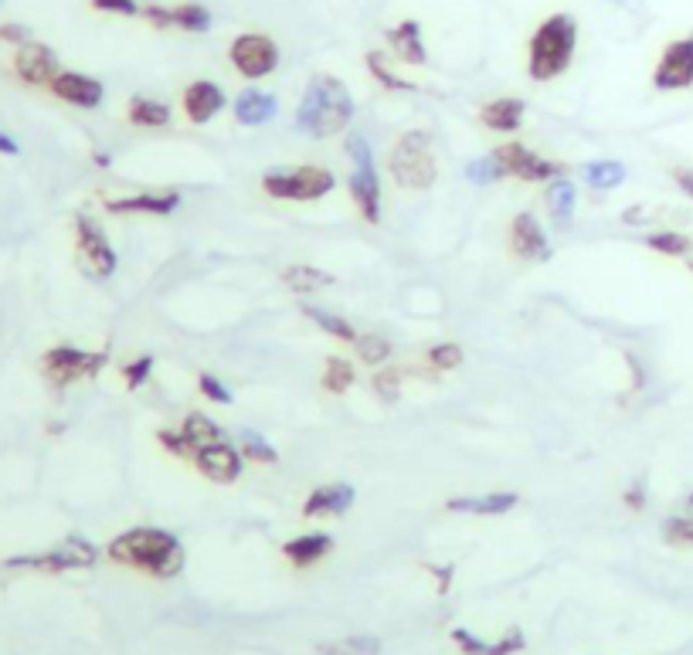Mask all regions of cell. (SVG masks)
<instances>
[{"mask_svg": "<svg viewBox=\"0 0 693 655\" xmlns=\"http://www.w3.org/2000/svg\"><path fill=\"white\" fill-rule=\"evenodd\" d=\"M109 560L123 567H133V571H143L157 581H170L184 571L187 564V554L181 547V540L167 530H157V527H136V530H126L119 533L113 544L106 547Z\"/></svg>", "mask_w": 693, "mask_h": 655, "instance_id": "obj_1", "label": "cell"}, {"mask_svg": "<svg viewBox=\"0 0 693 655\" xmlns=\"http://www.w3.org/2000/svg\"><path fill=\"white\" fill-rule=\"evenodd\" d=\"M350 119H354V99H350L347 85L327 72L313 75L296 109L299 133H306L310 140H330V136L344 133Z\"/></svg>", "mask_w": 693, "mask_h": 655, "instance_id": "obj_2", "label": "cell"}, {"mask_svg": "<svg viewBox=\"0 0 693 655\" xmlns=\"http://www.w3.org/2000/svg\"><path fill=\"white\" fill-rule=\"evenodd\" d=\"M578 48V21L571 14H551L541 28L530 34L527 45V72L534 82H554L575 62Z\"/></svg>", "mask_w": 693, "mask_h": 655, "instance_id": "obj_3", "label": "cell"}, {"mask_svg": "<svg viewBox=\"0 0 693 655\" xmlns=\"http://www.w3.org/2000/svg\"><path fill=\"white\" fill-rule=\"evenodd\" d=\"M388 170L395 177L401 191H429L439 177L432 153V136L425 129H412V133L398 136V143L391 146Z\"/></svg>", "mask_w": 693, "mask_h": 655, "instance_id": "obj_4", "label": "cell"}, {"mask_svg": "<svg viewBox=\"0 0 693 655\" xmlns=\"http://www.w3.org/2000/svg\"><path fill=\"white\" fill-rule=\"evenodd\" d=\"M337 187V177L327 167H279L262 177V191L276 201H320Z\"/></svg>", "mask_w": 693, "mask_h": 655, "instance_id": "obj_5", "label": "cell"}, {"mask_svg": "<svg viewBox=\"0 0 693 655\" xmlns=\"http://www.w3.org/2000/svg\"><path fill=\"white\" fill-rule=\"evenodd\" d=\"M347 157L354 163L350 170V201L357 204L361 218L367 224H381V180L378 170H374V157L371 146H367L364 136H350L347 140Z\"/></svg>", "mask_w": 693, "mask_h": 655, "instance_id": "obj_6", "label": "cell"}, {"mask_svg": "<svg viewBox=\"0 0 693 655\" xmlns=\"http://www.w3.org/2000/svg\"><path fill=\"white\" fill-rule=\"evenodd\" d=\"M99 560V547L89 544L85 537H68L65 544L45 550V554H24L4 560V567L11 571H41V574H65V571H82Z\"/></svg>", "mask_w": 693, "mask_h": 655, "instance_id": "obj_7", "label": "cell"}, {"mask_svg": "<svg viewBox=\"0 0 693 655\" xmlns=\"http://www.w3.org/2000/svg\"><path fill=\"white\" fill-rule=\"evenodd\" d=\"M109 364V353H89L79 347H51L41 353V374L48 377V384L55 387H68L75 381H85V377H96L102 367Z\"/></svg>", "mask_w": 693, "mask_h": 655, "instance_id": "obj_8", "label": "cell"}, {"mask_svg": "<svg viewBox=\"0 0 693 655\" xmlns=\"http://www.w3.org/2000/svg\"><path fill=\"white\" fill-rule=\"evenodd\" d=\"M75 248H79V262L89 279L102 282L116 272V265H119L116 248L109 245L106 231H102L89 214H79V218H75Z\"/></svg>", "mask_w": 693, "mask_h": 655, "instance_id": "obj_9", "label": "cell"}, {"mask_svg": "<svg viewBox=\"0 0 693 655\" xmlns=\"http://www.w3.org/2000/svg\"><path fill=\"white\" fill-rule=\"evenodd\" d=\"M228 58L235 65V72L242 79L259 82L265 75H272L279 68V45L269 38V34H238L228 48Z\"/></svg>", "mask_w": 693, "mask_h": 655, "instance_id": "obj_10", "label": "cell"}, {"mask_svg": "<svg viewBox=\"0 0 693 655\" xmlns=\"http://www.w3.org/2000/svg\"><path fill=\"white\" fill-rule=\"evenodd\" d=\"M493 157L503 163L507 177H517V180H524V184H541V180L551 184V180L568 174V167H564V163L544 160L541 153H534L524 143H500L493 150Z\"/></svg>", "mask_w": 693, "mask_h": 655, "instance_id": "obj_11", "label": "cell"}, {"mask_svg": "<svg viewBox=\"0 0 693 655\" xmlns=\"http://www.w3.org/2000/svg\"><path fill=\"white\" fill-rule=\"evenodd\" d=\"M653 85L660 92H680L693 85V38L670 41L656 62Z\"/></svg>", "mask_w": 693, "mask_h": 655, "instance_id": "obj_12", "label": "cell"}, {"mask_svg": "<svg viewBox=\"0 0 693 655\" xmlns=\"http://www.w3.org/2000/svg\"><path fill=\"white\" fill-rule=\"evenodd\" d=\"M14 75L24 85H34V89L51 85L58 75L55 51H51L48 45H41V41H28V45H21L14 51Z\"/></svg>", "mask_w": 693, "mask_h": 655, "instance_id": "obj_13", "label": "cell"}, {"mask_svg": "<svg viewBox=\"0 0 693 655\" xmlns=\"http://www.w3.org/2000/svg\"><path fill=\"white\" fill-rule=\"evenodd\" d=\"M191 462H194V469H198L204 479L218 482V486H231V482L242 476V452H238L235 445H228V442L201 448Z\"/></svg>", "mask_w": 693, "mask_h": 655, "instance_id": "obj_14", "label": "cell"}, {"mask_svg": "<svg viewBox=\"0 0 693 655\" xmlns=\"http://www.w3.org/2000/svg\"><path fill=\"white\" fill-rule=\"evenodd\" d=\"M510 248L527 262H547L551 258V241H547V231L541 228V221L530 211L517 214L510 221Z\"/></svg>", "mask_w": 693, "mask_h": 655, "instance_id": "obj_15", "label": "cell"}, {"mask_svg": "<svg viewBox=\"0 0 693 655\" xmlns=\"http://www.w3.org/2000/svg\"><path fill=\"white\" fill-rule=\"evenodd\" d=\"M48 89L55 99L68 102V106H79V109H96L102 96H106L102 82L92 79V75H82V72H58Z\"/></svg>", "mask_w": 693, "mask_h": 655, "instance_id": "obj_16", "label": "cell"}, {"mask_svg": "<svg viewBox=\"0 0 693 655\" xmlns=\"http://www.w3.org/2000/svg\"><path fill=\"white\" fill-rule=\"evenodd\" d=\"M181 106H184V116L191 119L194 126H204L225 109V92H221V85L215 82H204V79L191 82L181 96Z\"/></svg>", "mask_w": 693, "mask_h": 655, "instance_id": "obj_17", "label": "cell"}, {"mask_svg": "<svg viewBox=\"0 0 693 655\" xmlns=\"http://www.w3.org/2000/svg\"><path fill=\"white\" fill-rule=\"evenodd\" d=\"M102 208L109 214H153V218H164V214L181 208V194H130V197H109L102 201Z\"/></svg>", "mask_w": 693, "mask_h": 655, "instance_id": "obj_18", "label": "cell"}, {"mask_svg": "<svg viewBox=\"0 0 693 655\" xmlns=\"http://www.w3.org/2000/svg\"><path fill=\"white\" fill-rule=\"evenodd\" d=\"M354 486L347 482H333V486H320L306 496L303 503V516L306 520H323V516H344L350 506H354Z\"/></svg>", "mask_w": 693, "mask_h": 655, "instance_id": "obj_19", "label": "cell"}, {"mask_svg": "<svg viewBox=\"0 0 693 655\" xmlns=\"http://www.w3.org/2000/svg\"><path fill=\"white\" fill-rule=\"evenodd\" d=\"M452 642L459 645L462 655H513L520 652L527 645L524 632L520 628H510V632H503L496 642H483L479 635H473L469 628H452Z\"/></svg>", "mask_w": 693, "mask_h": 655, "instance_id": "obj_20", "label": "cell"}, {"mask_svg": "<svg viewBox=\"0 0 693 655\" xmlns=\"http://www.w3.org/2000/svg\"><path fill=\"white\" fill-rule=\"evenodd\" d=\"M575 204H578L575 180L558 177V180H551V184H547L544 208H547V214H551V221H554V228H558V231L571 228V221H575Z\"/></svg>", "mask_w": 693, "mask_h": 655, "instance_id": "obj_21", "label": "cell"}, {"mask_svg": "<svg viewBox=\"0 0 693 655\" xmlns=\"http://www.w3.org/2000/svg\"><path fill=\"white\" fill-rule=\"evenodd\" d=\"M524 112H527L524 99L503 96V99L486 102V106L479 109V123L486 129H493V133H517V129L524 126Z\"/></svg>", "mask_w": 693, "mask_h": 655, "instance_id": "obj_22", "label": "cell"}, {"mask_svg": "<svg viewBox=\"0 0 693 655\" xmlns=\"http://www.w3.org/2000/svg\"><path fill=\"white\" fill-rule=\"evenodd\" d=\"M384 38H388L391 51L398 55V62L415 65V68H422L425 62H429L425 45H422V24H418V21H401L388 34H384Z\"/></svg>", "mask_w": 693, "mask_h": 655, "instance_id": "obj_23", "label": "cell"}, {"mask_svg": "<svg viewBox=\"0 0 693 655\" xmlns=\"http://www.w3.org/2000/svg\"><path fill=\"white\" fill-rule=\"evenodd\" d=\"M520 503L517 493H486V496H452L446 503L449 513H469V516H503Z\"/></svg>", "mask_w": 693, "mask_h": 655, "instance_id": "obj_24", "label": "cell"}, {"mask_svg": "<svg viewBox=\"0 0 693 655\" xmlns=\"http://www.w3.org/2000/svg\"><path fill=\"white\" fill-rule=\"evenodd\" d=\"M276 112H279L276 96H269V92H262V89H245L242 96L235 99V119L242 126H265L276 119Z\"/></svg>", "mask_w": 693, "mask_h": 655, "instance_id": "obj_25", "label": "cell"}, {"mask_svg": "<svg viewBox=\"0 0 693 655\" xmlns=\"http://www.w3.org/2000/svg\"><path fill=\"white\" fill-rule=\"evenodd\" d=\"M330 550H333L330 533H303V537L282 544V557H286L293 567H313L316 560H323Z\"/></svg>", "mask_w": 693, "mask_h": 655, "instance_id": "obj_26", "label": "cell"}, {"mask_svg": "<svg viewBox=\"0 0 693 655\" xmlns=\"http://www.w3.org/2000/svg\"><path fill=\"white\" fill-rule=\"evenodd\" d=\"M333 272H323V269H313V265H289L286 272H282V286L293 289L296 296H310V292H320L333 286Z\"/></svg>", "mask_w": 693, "mask_h": 655, "instance_id": "obj_27", "label": "cell"}, {"mask_svg": "<svg viewBox=\"0 0 693 655\" xmlns=\"http://www.w3.org/2000/svg\"><path fill=\"white\" fill-rule=\"evenodd\" d=\"M181 432L187 438V445L194 448V455H198L201 448H211V445L225 442V432H221V428L208 415H201V411H191V415L181 421Z\"/></svg>", "mask_w": 693, "mask_h": 655, "instance_id": "obj_28", "label": "cell"}, {"mask_svg": "<svg viewBox=\"0 0 693 655\" xmlns=\"http://www.w3.org/2000/svg\"><path fill=\"white\" fill-rule=\"evenodd\" d=\"M126 116H130L133 126H143V129H164L170 123V106L160 99H150V96H133L130 106H126Z\"/></svg>", "mask_w": 693, "mask_h": 655, "instance_id": "obj_29", "label": "cell"}, {"mask_svg": "<svg viewBox=\"0 0 693 655\" xmlns=\"http://www.w3.org/2000/svg\"><path fill=\"white\" fill-rule=\"evenodd\" d=\"M581 177L592 191H615V187L626 180V167L615 160H595V163H585L581 167Z\"/></svg>", "mask_w": 693, "mask_h": 655, "instance_id": "obj_30", "label": "cell"}, {"mask_svg": "<svg viewBox=\"0 0 693 655\" xmlns=\"http://www.w3.org/2000/svg\"><path fill=\"white\" fill-rule=\"evenodd\" d=\"M299 309H303V316H306V320H310V323H316V326H320L323 333H327V336H333V340H340V343H354V340H357L354 326H350V323L344 320V316H337V313H327V309H320V306H310V303H306V306H299Z\"/></svg>", "mask_w": 693, "mask_h": 655, "instance_id": "obj_31", "label": "cell"}, {"mask_svg": "<svg viewBox=\"0 0 693 655\" xmlns=\"http://www.w3.org/2000/svg\"><path fill=\"white\" fill-rule=\"evenodd\" d=\"M364 65H367V72H371V79L381 82L388 92H418L415 82L398 79V75L391 72L388 65H384V55H378V51H367V55H364Z\"/></svg>", "mask_w": 693, "mask_h": 655, "instance_id": "obj_32", "label": "cell"}, {"mask_svg": "<svg viewBox=\"0 0 693 655\" xmlns=\"http://www.w3.org/2000/svg\"><path fill=\"white\" fill-rule=\"evenodd\" d=\"M316 652H320V655H378L381 642L371 639V635H350V639L316 645Z\"/></svg>", "mask_w": 693, "mask_h": 655, "instance_id": "obj_33", "label": "cell"}, {"mask_svg": "<svg viewBox=\"0 0 693 655\" xmlns=\"http://www.w3.org/2000/svg\"><path fill=\"white\" fill-rule=\"evenodd\" d=\"M238 452H242V459L248 462H259V465H276L279 462V452L272 448L259 432H252V428H245V432H238Z\"/></svg>", "mask_w": 693, "mask_h": 655, "instance_id": "obj_34", "label": "cell"}, {"mask_svg": "<svg viewBox=\"0 0 693 655\" xmlns=\"http://www.w3.org/2000/svg\"><path fill=\"white\" fill-rule=\"evenodd\" d=\"M170 17H174V28L191 31V34H204L211 28V11L201 4H181L170 7Z\"/></svg>", "mask_w": 693, "mask_h": 655, "instance_id": "obj_35", "label": "cell"}, {"mask_svg": "<svg viewBox=\"0 0 693 655\" xmlns=\"http://www.w3.org/2000/svg\"><path fill=\"white\" fill-rule=\"evenodd\" d=\"M646 245L666 258H687L693 248V238L680 235V231H653V235L646 238Z\"/></svg>", "mask_w": 693, "mask_h": 655, "instance_id": "obj_36", "label": "cell"}, {"mask_svg": "<svg viewBox=\"0 0 693 655\" xmlns=\"http://www.w3.org/2000/svg\"><path fill=\"white\" fill-rule=\"evenodd\" d=\"M354 350H357V360H361V364H371V367L388 364V357H391V343L384 340V336H378V333L357 336Z\"/></svg>", "mask_w": 693, "mask_h": 655, "instance_id": "obj_37", "label": "cell"}, {"mask_svg": "<svg viewBox=\"0 0 693 655\" xmlns=\"http://www.w3.org/2000/svg\"><path fill=\"white\" fill-rule=\"evenodd\" d=\"M323 391L330 394H344L350 391V384H354V367H350V360L344 357H330L327 367H323Z\"/></svg>", "mask_w": 693, "mask_h": 655, "instance_id": "obj_38", "label": "cell"}, {"mask_svg": "<svg viewBox=\"0 0 693 655\" xmlns=\"http://www.w3.org/2000/svg\"><path fill=\"white\" fill-rule=\"evenodd\" d=\"M466 177H469V184L486 187V184H496V180L507 177V170H503V163L496 160L493 153H486V157H476L466 163Z\"/></svg>", "mask_w": 693, "mask_h": 655, "instance_id": "obj_39", "label": "cell"}, {"mask_svg": "<svg viewBox=\"0 0 693 655\" xmlns=\"http://www.w3.org/2000/svg\"><path fill=\"white\" fill-rule=\"evenodd\" d=\"M374 394L384 401V404H398L401 398V370L398 367H381L378 374H374Z\"/></svg>", "mask_w": 693, "mask_h": 655, "instance_id": "obj_40", "label": "cell"}, {"mask_svg": "<svg viewBox=\"0 0 693 655\" xmlns=\"http://www.w3.org/2000/svg\"><path fill=\"white\" fill-rule=\"evenodd\" d=\"M663 540L673 547H693V520L670 516V520L663 523Z\"/></svg>", "mask_w": 693, "mask_h": 655, "instance_id": "obj_41", "label": "cell"}, {"mask_svg": "<svg viewBox=\"0 0 693 655\" xmlns=\"http://www.w3.org/2000/svg\"><path fill=\"white\" fill-rule=\"evenodd\" d=\"M119 374H123V381L130 391H136V387H143L150 381V374H153V357H136L130 360V364H123L119 367Z\"/></svg>", "mask_w": 693, "mask_h": 655, "instance_id": "obj_42", "label": "cell"}, {"mask_svg": "<svg viewBox=\"0 0 693 655\" xmlns=\"http://www.w3.org/2000/svg\"><path fill=\"white\" fill-rule=\"evenodd\" d=\"M462 357H466V353H462L459 343H439V347L429 350V364L435 370H456L462 364Z\"/></svg>", "mask_w": 693, "mask_h": 655, "instance_id": "obj_43", "label": "cell"}, {"mask_svg": "<svg viewBox=\"0 0 693 655\" xmlns=\"http://www.w3.org/2000/svg\"><path fill=\"white\" fill-rule=\"evenodd\" d=\"M157 442L164 445V452H170V455H177V459H194V448L187 445V438H184V432H170V428H160L157 432Z\"/></svg>", "mask_w": 693, "mask_h": 655, "instance_id": "obj_44", "label": "cell"}, {"mask_svg": "<svg viewBox=\"0 0 693 655\" xmlns=\"http://www.w3.org/2000/svg\"><path fill=\"white\" fill-rule=\"evenodd\" d=\"M198 391H201L208 401H215V404H231V401H235V398H231V391L218 381L215 374H201V377H198Z\"/></svg>", "mask_w": 693, "mask_h": 655, "instance_id": "obj_45", "label": "cell"}, {"mask_svg": "<svg viewBox=\"0 0 693 655\" xmlns=\"http://www.w3.org/2000/svg\"><path fill=\"white\" fill-rule=\"evenodd\" d=\"M96 11H106V14H119V17H136L143 7H136V0H92Z\"/></svg>", "mask_w": 693, "mask_h": 655, "instance_id": "obj_46", "label": "cell"}, {"mask_svg": "<svg viewBox=\"0 0 693 655\" xmlns=\"http://www.w3.org/2000/svg\"><path fill=\"white\" fill-rule=\"evenodd\" d=\"M140 14L147 17V24H150V28H160V31H164V28H174V17H170V7L147 4V7H143Z\"/></svg>", "mask_w": 693, "mask_h": 655, "instance_id": "obj_47", "label": "cell"}, {"mask_svg": "<svg viewBox=\"0 0 693 655\" xmlns=\"http://www.w3.org/2000/svg\"><path fill=\"white\" fill-rule=\"evenodd\" d=\"M0 41H7V45H28L31 41V31L24 28V24H0Z\"/></svg>", "mask_w": 693, "mask_h": 655, "instance_id": "obj_48", "label": "cell"}, {"mask_svg": "<svg viewBox=\"0 0 693 655\" xmlns=\"http://www.w3.org/2000/svg\"><path fill=\"white\" fill-rule=\"evenodd\" d=\"M622 499H626L629 510H643V506H646V489H643V482H636V486H629V489H626V496H622Z\"/></svg>", "mask_w": 693, "mask_h": 655, "instance_id": "obj_49", "label": "cell"}, {"mask_svg": "<svg viewBox=\"0 0 693 655\" xmlns=\"http://www.w3.org/2000/svg\"><path fill=\"white\" fill-rule=\"evenodd\" d=\"M673 180H677L680 191L693 201V170H673Z\"/></svg>", "mask_w": 693, "mask_h": 655, "instance_id": "obj_50", "label": "cell"}, {"mask_svg": "<svg viewBox=\"0 0 693 655\" xmlns=\"http://www.w3.org/2000/svg\"><path fill=\"white\" fill-rule=\"evenodd\" d=\"M0 153H4V157H17V153H21L17 140H14V136H7L4 129H0Z\"/></svg>", "mask_w": 693, "mask_h": 655, "instance_id": "obj_51", "label": "cell"}, {"mask_svg": "<svg viewBox=\"0 0 693 655\" xmlns=\"http://www.w3.org/2000/svg\"><path fill=\"white\" fill-rule=\"evenodd\" d=\"M435 574H439V591L446 594L449 591V581H452V567H439Z\"/></svg>", "mask_w": 693, "mask_h": 655, "instance_id": "obj_52", "label": "cell"}, {"mask_svg": "<svg viewBox=\"0 0 693 655\" xmlns=\"http://www.w3.org/2000/svg\"><path fill=\"white\" fill-rule=\"evenodd\" d=\"M92 160H96L99 167H109V153H99V150H96V153H92Z\"/></svg>", "mask_w": 693, "mask_h": 655, "instance_id": "obj_53", "label": "cell"}, {"mask_svg": "<svg viewBox=\"0 0 693 655\" xmlns=\"http://www.w3.org/2000/svg\"><path fill=\"white\" fill-rule=\"evenodd\" d=\"M687 265H690V272H693V248H690V255H687Z\"/></svg>", "mask_w": 693, "mask_h": 655, "instance_id": "obj_54", "label": "cell"}, {"mask_svg": "<svg viewBox=\"0 0 693 655\" xmlns=\"http://www.w3.org/2000/svg\"><path fill=\"white\" fill-rule=\"evenodd\" d=\"M687 503H690V510H693V493H690V499H687Z\"/></svg>", "mask_w": 693, "mask_h": 655, "instance_id": "obj_55", "label": "cell"}]
</instances>
